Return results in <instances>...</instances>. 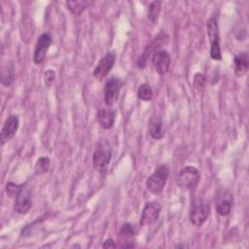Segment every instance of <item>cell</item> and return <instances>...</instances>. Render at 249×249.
Instances as JSON below:
<instances>
[{"instance_id":"17","label":"cell","mask_w":249,"mask_h":249,"mask_svg":"<svg viewBox=\"0 0 249 249\" xmlns=\"http://www.w3.org/2000/svg\"><path fill=\"white\" fill-rule=\"evenodd\" d=\"M15 80V66L13 61H6L1 68V84L4 87H11Z\"/></svg>"},{"instance_id":"6","label":"cell","mask_w":249,"mask_h":249,"mask_svg":"<svg viewBox=\"0 0 249 249\" xmlns=\"http://www.w3.org/2000/svg\"><path fill=\"white\" fill-rule=\"evenodd\" d=\"M209 213H210L209 205L206 202H204L203 200L199 199V200L194 202L191 207L190 215H189L190 222L194 226L200 227L207 220Z\"/></svg>"},{"instance_id":"15","label":"cell","mask_w":249,"mask_h":249,"mask_svg":"<svg viewBox=\"0 0 249 249\" xmlns=\"http://www.w3.org/2000/svg\"><path fill=\"white\" fill-rule=\"evenodd\" d=\"M149 134L156 140H160L164 136V127L160 117L154 116L151 118L149 122Z\"/></svg>"},{"instance_id":"10","label":"cell","mask_w":249,"mask_h":249,"mask_svg":"<svg viewBox=\"0 0 249 249\" xmlns=\"http://www.w3.org/2000/svg\"><path fill=\"white\" fill-rule=\"evenodd\" d=\"M115 61H116V54L113 52L107 53L95 66L93 70L94 78H96L97 80L104 79L113 68Z\"/></svg>"},{"instance_id":"19","label":"cell","mask_w":249,"mask_h":249,"mask_svg":"<svg viewBox=\"0 0 249 249\" xmlns=\"http://www.w3.org/2000/svg\"><path fill=\"white\" fill-rule=\"evenodd\" d=\"M92 3H93L92 1H89V0H76V1H67L66 6L68 10L74 15H81Z\"/></svg>"},{"instance_id":"26","label":"cell","mask_w":249,"mask_h":249,"mask_svg":"<svg viewBox=\"0 0 249 249\" xmlns=\"http://www.w3.org/2000/svg\"><path fill=\"white\" fill-rule=\"evenodd\" d=\"M54 79H55V73H54V71L52 70V69H49V70L45 73V75H44L45 84H46V86H48V87L52 86V84L53 83Z\"/></svg>"},{"instance_id":"9","label":"cell","mask_w":249,"mask_h":249,"mask_svg":"<svg viewBox=\"0 0 249 249\" xmlns=\"http://www.w3.org/2000/svg\"><path fill=\"white\" fill-rule=\"evenodd\" d=\"M167 36L164 33H160L157 36V38L154 39V41L144 50L142 54L139 56V58L136 61V65L138 68H144L147 64L148 59L150 58L151 55H153L156 52L159 51L160 47L164 44L167 40Z\"/></svg>"},{"instance_id":"24","label":"cell","mask_w":249,"mask_h":249,"mask_svg":"<svg viewBox=\"0 0 249 249\" xmlns=\"http://www.w3.org/2000/svg\"><path fill=\"white\" fill-rule=\"evenodd\" d=\"M20 185H18V184H15V183H12V182H9L7 185H6V192L8 194L9 196H16L18 189H19Z\"/></svg>"},{"instance_id":"8","label":"cell","mask_w":249,"mask_h":249,"mask_svg":"<svg viewBox=\"0 0 249 249\" xmlns=\"http://www.w3.org/2000/svg\"><path fill=\"white\" fill-rule=\"evenodd\" d=\"M53 43V37L50 33H43L39 36L33 54V61L35 64H41L45 58L50 46Z\"/></svg>"},{"instance_id":"12","label":"cell","mask_w":249,"mask_h":249,"mask_svg":"<svg viewBox=\"0 0 249 249\" xmlns=\"http://www.w3.org/2000/svg\"><path fill=\"white\" fill-rule=\"evenodd\" d=\"M161 211V206L158 201H151L145 205L142 211L140 224L149 226L158 221Z\"/></svg>"},{"instance_id":"25","label":"cell","mask_w":249,"mask_h":249,"mask_svg":"<svg viewBox=\"0 0 249 249\" xmlns=\"http://www.w3.org/2000/svg\"><path fill=\"white\" fill-rule=\"evenodd\" d=\"M204 84H205V76L200 73L196 74L194 77V86L197 89H201L203 88Z\"/></svg>"},{"instance_id":"22","label":"cell","mask_w":249,"mask_h":249,"mask_svg":"<svg viewBox=\"0 0 249 249\" xmlns=\"http://www.w3.org/2000/svg\"><path fill=\"white\" fill-rule=\"evenodd\" d=\"M137 94H138L139 99H141L143 101H149L153 97V90L148 84H142L138 88Z\"/></svg>"},{"instance_id":"4","label":"cell","mask_w":249,"mask_h":249,"mask_svg":"<svg viewBox=\"0 0 249 249\" xmlns=\"http://www.w3.org/2000/svg\"><path fill=\"white\" fill-rule=\"evenodd\" d=\"M32 206V191L26 184H21L15 196V211L18 214H26Z\"/></svg>"},{"instance_id":"2","label":"cell","mask_w":249,"mask_h":249,"mask_svg":"<svg viewBox=\"0 0 249 249\" xmlns=\"http://www.w3.org/2000/svg\"><path fill=\"white\" fill-rule=\"evenodd\" d=\"M169 176V167L166 164L160 165L146 181V188L152 194L158 195L162 192Z\"/></svg>"},{"instance_id":"1","label":"cell","mask_w":249,"mask_h":249,"mask_svg":"<svg viewBox=\"0 0 249 249\" xmlns=\"http://www.w3.org/2000/svg\"><path fill=\"white\" fill-rule=\"evenodd\" d=\"M112 154L113 152L110 143L106 139H100L96 143L92 155V163L94 167L100 172L105 171L111 161Z\"/></svg>"},{"instance_id":"18","label":"cell","mask_w":249,"mask_h":249,"mask_svg":"<svg viewBox=\"0 0 249 249\" xmlns=\"http://www.w3.org/2000/svg\"><path fill=\"white\" fill-rule=\"evenodd\" d=\"M232 198L231 195H223L216 202V211L221 216H227L231 210Z\"/></svg>"},{"instance_id":"21","label":"cell","mask_w":249,"mask_h":249,"mask_svg":"<svg viewBox=\"0 0 249 249\" xmlns=\"http://www.w3.org/2000/svg\"><path fill=\"white\" fill-rule=\"evenodd\" d=\"M160 10H161V2H160V1H153L149 5L148 18L151 22H156L158 20Z\"/></svg>"},{"instance_id":"14","label":"cell","mask_w":249,"mask_h":249,"mask_svg":"<svg viewBox=\"0 0 249 249\" xmlns=\"http://www.w3.org/2000/svg\"><path fill=\"white\" fill-rule=\"evenodd\" d=\"M96 119L101 127L104 129H110L115 124L116 112L110 108H102L97 112Z\"/></svg>"},{"instance_id":"13","label":"cell","mask_w":249,"mask_h":249,"mask_svg":"<svg viewBox=\"0 0 249 249\" xmlns=\"http://www.w3.org/2000/svg\"><path fill=\"white\" fill-rule=\"evenodd\" d=\"M19 125V121L17 115H11L7 118L5 121L1 133H0V140H1V145H4L6 142L11 140L17 133L18 128Z\"/></svg>"},{"instance_id":"23","label":"cell","mask_w":249,"mask_h":249,"mask_svg":"<svg viewBox=\"0 0 249 249\" xmlns=\"http://www.w3.org/2000/svg\"><path fill=\"white\" fill-rule=\"evenodd\" d=\"M135 233V227L130 223H124L120 230V235L123 237H132Z\"/></svg>"},{"instance_id":"27","label":"cell","mask_w":249,"mask_h":249,"mask_svg":"<svg viewBox=\"0 0 249 249\" xmlns=\"http://www.w3.org/2000/svg\"><path fill=\"white\" fill-rule=\"evenodd\" d=\"M102 247H103V248H116L117 245H116L115 241H114L112 238H109V239H106V240L103 242Z\"/></svg>"},{"instance_id":"16","label":"cell","mask_w":249,"mask_h":249,"mask_svg":"<svg viewBox=\"0 0 249 249\" xmlns=\"http://www.w3.org/2000/svg\"><path fill=\"white\" fill-rule=\"evenodd\" d=\"M234 63V74L236 77H242L247 73L249 62L248 55L246 53H237L233 58Z\"/></svg>"},{"instance_id":"5","label":"cell","mask_w":249,"mask_h":249,"mask_svg":"<svg viewBox=\"0 0 249 249\" xmlns=\"http://www.w3.org/2000/svg\"><path fill=\"white\" fill-rule=\"evenodd\" d=\"M207 27V34L209 37V41L211 44L210 47V56L214 60H221L222 59V52L220 48V41H219V33H218V24L216 18H210L206 23Z\"/></svg>"},{"instance_id":"11","label":"cell","mask_w":249,"mask_h":249,"mask_svg":"<svg viewBox=\"0 0 249 249\" xmlns=\"http://www.w3.org/2000/svg\"><path fill=\"white\" fill-rule=\"evenodd\" d=\"M152 63L160 75H165L168 72L171 63L169 53L164 50H159L152 55Z\"/></svg>"},{"instance_id":"7","label":"cell","mask_w":249,"mask_h":249,"mask_svg":"<svg viewBox=\"0 0 249 249\" xmlns=\"http://www.w3.org/2000/svg\"><path fill=\"white\" fill-rule=\"evenodd\" d=\"M122 85L123 83L118 77H112L107 80L104 87V101L107 106H113L117 102Z\"/></svg>"},{"instance_id":"3","label":"cell","mask_w":249,"mask_h":249,"mask_svg":"<svg viewBox=\"0 0 249 249\" xmlns=\"http://www.w3.org/2000/svg\"><path fill=\"white\" fill-rule=\"evenodd\" d=\"M200 179V173L197 168L194 166H186L179 172L176 182L180 189L191 191L194 190Z\"/></svg>"},{"instance_id":"20","label":"cell","mask_w":249,"mask_h":249,"mask_svg":"<svg viewBox=\"0 0 249 249\" xmlns=\"http://www.w3.org/2000/svg\"><path fill=\"white\" fill-rule=\"evenodd\" d=\"M50 165H51V160L49 158L47 157H41L37 160L35 167H34V171L36 175H43L45 173H47L50 169Z\"/></svg>"}]
</instances>
